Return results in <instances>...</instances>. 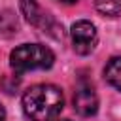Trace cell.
<instances>
[{
	"mask_svg": "<svg viewBox=\"0 0 121 121\" xmlns=\"http://www.w3.org/2000/svg\"><path fill=\"white\" fill-rule=\"evenodd\" d=\"M64 108V95L57 85H32L23 95V112L30 121H51Z\"/></svg>",
	"mask_w": 121,
	"mask_h": 121,
	"instance_id": "6da1fadb",
	"label": "cell"
},
{
	"mask_svg": "<svg viewBox=\"0 0 121 121\" xmlns=\"http://www.w3.org/2000/svg\"><path fill=\"white\" fill-rule=\"evenodd\" d=\"M53 51L42 43H23L9 55V64L17 74H25L30 70H47L53 66Z\"/></svg>",
	"mask_w": 121,
	"mask_h": 121,
	"instance_id": "7a4b0ae2",
	"label": "cell"
},
{
	"mask_svg": "<svg viewBox=\"0 0 121 121\" xmlns=\"http://www.w3.org/2000/svg\"><path fill=\"white\" fill-rule=\"evenodd\" d=\"M70 36H72V43H74V51L79 53V55H89L95 45H96V28L91 21H76L72 25V30H70Z\"/></svg>",
	"mask_w": 121,
	"mask_h": 121,
	"instance_id": "3957f363",
	"label": "cell"
},
{
	"mask_svg": "<svg viewBox=\"0 0 121 121\" xmlns=\"http://www.w3.org/2000/svg\"><path fill=\"white\" fill-rule=\"evenodd\" d=\"M74 110L83 115V117H91L96 113L98 110V96L93 89L91 83H79L74 95Z\"/></svg>",
	"mask_w": 121,
	"mask_h": 121,
	"instance_id": "277c9868",
	"label": "cell"
},
{
	"mask_svg": "<svg viewBox=\"0 0 121 121\" xmlns=\"http://www.w3.org/2000/svg\"><path fill=\"white\" fill-rule=\"evenodd\" d=\"M104 78L112 87L121 91V57H112L108 60L104 68Z\"/></svg>",
	"mask_w": 121,
	"mask_h": 121,
	"instance_id": "5b68a950",
	"label": "cell"
},
{
	"mask_svg": "<svg viewBox=\"0 0 121 121\" xmlns=\"http://www.w3.org/2000/svg\"><path fill=\"white\" fill-rule=\"evenodd\" d=\"M17 32V17L11 9H0V36L8 38Z\"/></svg>",
	"mask_w": 121,
	"mask_h": 121,
	"instance_id": "8992f818",
	"label": "cell"
},
{
	"mask_svg": "<svg viewBox=\"0 0 121 121\" xmlns=\"http://www.w3.org/2000/svg\"><path fill=\"white\" fill-rule=\"evenodd\" d=\"M21 9H23L26 21L32 25H40V21L43 19V15H42V11L34 0H21Z\"/></svg>",
	"mask_w": 121,
	"mask_h": 121,
	"instance_id": "52a82bcc",
	"label": "cell"
},
{
	"mask_svg": "<svg viewBox=\"0 0 121 121\" xmlns=\"http://www.w3.org/2000/svg\"><path fill=\"white\" fill-rule=\"evenodd\" d=\"M95 8L108 17L121 15V0H95Z\"/></svg>",
	"mask_w": 121,
	"mask_h": 121,
	"instance_id": "ba28073f",
	"label": "cell"
},
{
	"mask_svg": "<svg viewBox=\"0 0 121 121\" xmlns=\"http://www.w3.org/2000/svg\"><path fill=\"white\" fill-rule=\"evenodd\" d=\"M6 119V110H4V106L0 104V121H4Z\"/></svg>",
	"mask_w": 121,
	"mask_h": 121,
	"instance_id": "9c48e42d",
	"label": "cell"
},
{
	"mask_svg": "<svg viewBox=\"0 0 121 121\" xmlns=\"http://www.w3.org/2000/svg\"><path fill=\"white\" fill-rule=\"evenodd\" d=\"M57 2H62V4H74V2H78V0H57Z\"/></svg>",
	"mask_w": 121,
	"mask_h": 121,
	"instance_id": "30bf717a",
	"label": "cell"
},
{
	"mask_svg": "<svg viewBox=\"0 0 121 121\" xmlns=\"http://www.w3.org/2000/svg\"><path fill=\"white\" fill-rule=\"evenodd\" d=\"M55 121H70V119H55Z\"/></svg>",
	"mask_w": 121,
	"mask_h": 121,
	"instance_id": "8fae6325",
	"label": "cell"
}]
</instances>
